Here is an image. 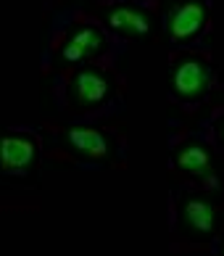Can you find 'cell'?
<instances>
[{
  "mask_svg": "<svg viewBox=\"0 0 224 256\" xmlns=\"http://www.w3.org/2000/svg\"><path fill=\"white\" fill-rule=\"evenodd\" d=\"M172 88L182 100H201L209 90V66L198 56H185L174 66Z\"/></svg>",
  "mask_w": 224,
  "mask_h": 256,
  "instance_id": "6da1fadb",
  "label": "cell"
},
{
  "mask_svg": "<svg viewBox=\"0 0 224 256\" xmlns=\"http://www.w3.org/2000/svg\"><path fill=\"white\" fill-rule=\"evenodd\" d=\"M108 96H111V80L92 69L79 72L69 84V100L74 108H92L98 103H103Z\"/></svg>",
  "mask_w": 224,
  "mask_h": 256,
  "instance_id": "7a4b0ae2",
  "label": "cell"
},
{
  "mask_svg": "<svg viewBox=\"0 0 224 256\" xmlns=\"http://www.w3.org/2000/svg\"><path fill=\"white\" fill-rule=\"evenodd\" d=\"M206 16H209V8L198 3V0H190V3H180L169 11V30L174 40H190L195 37L203 24H206Z\"/></svg>",
  "mask_w": 224,
  "mask_h": 256,
  "instance_id": "3957f363",
  "label": "cell"
},
{
  "mask_svg": "<svg viewBox=\"0 0 224 256\" xmlns=\"http://www.w3.org/2000/svg\"><path fill=\"white\" fill-rule=\"evenodd\" d=\"M180 222L185 230H193V232H214L217 230V208H214L211 204L201 201V198H182L180 204Z\"/></svg>",
  "mask_w": 224,
  "mask_h": 256,
  "instance_id": "277c9868",
  "label": "cell"
},
{
  "mask_svg": "<svg viewBox=\"0 0 224 256\" xmlns=\"http://www.w3.org/2000/svg\"><path fill=\"white\" fill-rule=\"evenodd\" d=\"M37 161V146L32 138H16L8 135L3 140V169L8 174L26 172Z\"/></svg>",
  "mask_w": 224,
  "mask_h": 256,
  "instance_id": "5b68a950",
  "label": "cell"
},
{
  "mask_svg": "<svg viewBox=\"0 0 224 256\" xmlns=\"http://www.w3.org/2000/svg\"><path fill=\"white\" fill-rule=\"evenodd\" d=\"M69 146L77 150V154L87 156V158H108L111 156V143L103 132L90 130V127H74L66 132Z\"/></svg>",
  "mask_w": 224,
  "mask_h": 256,
  "instance_id": "8992f818",
  "label": "cell"
},
{
  "mask_svg": "<svg viewBox=\"0 0 224 256\" xmlns=\"http://www.w3.org/2000/svg\"><path fill=\"white\" fill-rule=\"evenodd\" d=\"M108 24L111 30H116L119 34H127V37H143L151 32V16L140 11V8H129V6L114 8L108 14Z\"/></svg>",
  "mask_w": 224,
  "mask_h": 256,
  "instance_id": "52a82bcc",
  "label": "cell"
},
{
  "mask_svg": "<svg viewBox=\"0 0 224 256\" xmlns=\"http://www.w3.org/2000/svg\"><path fill=\"white\" fill-rule=\"evenodd\" d=\"M103 34H100L95 26H85V30H77L69 42L63 45V58L66 61H85L90 56H95L103 50Z\"/></svg>",
  "mask_w": 224,
  "mask_h": 256,
  "instance_id": "ba28073f",
  "label": "cell"
},
{
  "mask_svg": "<svg viewBox=\"0 0 224 256\" xmlns=\"http://www.w3.org/2000/svg\"><path fill=\"white\" fill-rule=\"evenodd\" d=\"M174 161H177V166H180L182 172H188V174L203 177V174L211 172V158H209V154H206L201 146H195V143L182 146L180 150H177Z\"/></svg>",
  "mask_w": 224,
  "mask_h": 256,
  "instance_id": "9c48e42d",
  "label": "cell"
},
{
  "mask_svg": "<svg viewBox=\"0 0 224 256\" xmlns=\"http://www.w3.org/2000/svg\"><path fill=\"white\" fill-rule=\"evenodd\" d=\"M219 135H222V140H224V119L219 122Z\"/></svg>",
  "mask_w": 224,
  "mask_h": 256,
  "instance_id": "30bf717a",
  "label": "cell"
},
{
  "mask_svg": "<svg viewBox=\"0 0 224 256\" xmlns=\"http://www.w3.org/2000/svg\"><path fill=\"white\" fill-rule=\"evenodd\" d=\"M222 251H224V246H222Z\"/></svg>",
  "mask_w": 224,
  "mask_h": 256,
  "instance_id": "8fae6325",
  "label": "cell"
}]
</instances>
